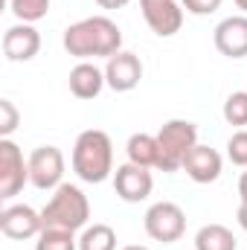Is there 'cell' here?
<instances>
[{"mask_svg": "<svg viewBox=\"0 0 247 250\" xmlns=\"http://www.w3.org/2000/svg\"><path fill=\"white\" fill-rule=\"evenodd\" d=\"M157 137V169L160 172H178L184 169L186 154L198 146V125L189 120H169L154 134Z\"/></svg>", "mask_w": 247, "mask_h": 250, "instance_id": "cell-4", "label": "cell"}, {"mask_svg": "<svg viewBox=\"0 0 247 250\" xmlns=\"http://www.w3.org/2000/svg\"><path fill=\"white\" fill-rule=\"evenodd\" d=\"M102 9H123V6H128L131 0H96Z\"/></svg>", "mask_w": 247, "mask_h": 250, "instance_id": "cell-25", "label": "cell"}, {"mask_svg": "<svg viewBox=\"0 0 247 250\" xmlns=\"http://www.w3.org/2000/svg\"><path fill=\"white\" fill-rule=\"evenodd\" d=\"M236 236L224 224H204L195 233V250H236Z\"/></svg>", "mask_w": 247, "mask_h": 250, "instance_id": "cell-17", "label": "cell"}, {"mask_svg": "<svg viewBox=\"0 0 247 250\" xmlns=\"http://www.w3.org/2000/svg\"><path fill=\"white\" fill-rule=\"evenodd\" d=\"M79 250H117V233L111 224H90L79 236Z\"/></svg>", "mask_w": 247, "mask_h": 250, "instance_id": "cell-18", "label": "cell"}, {"mask_svg": "<svg viewBox=\"0 0 247 250\" xmlns=\"http://www.w3.org/2000/svg\"><path fill=\"white\" fill-rule=\"evenodd\" d=\"M114 189L117 195L123 198L125 204H140L151 195L154 189V178L145 166H137V163H123L117 166L114 172Z\"/></svg>", "mask_w": 247, "mask_h": 250, "instance_id": "cell-10", "label": "cell"}, {"mask_svg": "<svg viewBox=\"0 0 247 250\" xmlns=\"http://www.w3.org/2000/svg\"><path fill=\"white\" fill-rule=\"evenodd\" d=\"M21 123V114L12 99H0V137H12V131Z\"/></svg>", "mask_w": 247, "mask_h": 250, "instance_id": "cell-23", "label": "cell"}, {"mask_svg": "<svg viewBox=\"0 0 247 250\" xmlns=\"http://www.w3.org/2000/svg\"><path fill=\"white\" fill-rule=\"evenodd\" d=\"M41 50V35L32 23H15L3 32V56L6 62H32Z\"/></svg>", "mask_w": 247, "mask_h": 250, "instance_id": "cell-11", "label": "cell"}, {"mask_svg": "<svg viewBox=\"0 0 247 250\" xmlns=\"http://www.w3.org/2000/svg\"><path fill=\"white\" fill-rule=\"evenodd\" d=\"M184 169H186V175H189L195 184H215V181L221 178L224 160H221V154H218L215 148L198 143V146L186 154Z\"/></svg>", "mask_w": 247, "mask_h": 250, "instance_id": "cell-14", "label": "cell"}, {"mask_svg": "<svg viewBox=\"0 0 247 250\" xmlns=\"http://www.w3.org/2000/svg\"><path fill=\"white\" fill-rule=\"evenodd\" d=\"M145 233L154 239V242H163V245H172V242H181L186 233V212L175 204V201H157L148 207L145 218Z\"/></svg>", "mask_w": 247, "mask_h": 250, "instance_id": "cell-5", "label": "cell"}, {"mask_svg": "<svg viewBox=\"0 0 247 250\" xmlns=\"http://www.w3.org/2000/svg\"><path fill=\"white\" fill-rule=\"evenodd\" d=\"M64 178V154L59 146H38L29 154V184L41 192L59 189Z\"/></svg>", "mask_w": 247, "mask_h": 250, "instance_id": "cell-7", "label": "cell"}, {"mask_svg": "<svg viewBox=\"0 0 247 250\" xmlns=\"http://www.w3.org/2000/svg\"><path fill=\"white\" fill-rule=\"evenodd\" d=\"M41 230H44L41 212H35L29 204H9L0 212V233L6 239L26 242V239H38Z\"/></svg>", "mask_w": 247, "mask_h": 250, "instance_id": "cell-8", "label": "cell"}, {"mask_svg": "<svg viewBox=\"0 0 247 250\" xmlns=\"http://www.w3.org/2000/svg\"><path fill=\"white\" fill-rule=\"evenodd\" d=\"M140 9L151 32L160 38L178 35L184 26V6L178 0H140Z\"/></svg>", "mask_w": 247, "mask_h": 250, "instance_id": "cell-9", "label": "cell"}, {"mask_svg": "<svg viewBox=\"0 0 247 250\" xmlns=\"http://www.w3.org/2000/svg\"><path fill=\"white\" fill-rule=\"evenodd\" d=\"M215 50L227 59H245L247 56V15L224 18L212 32Z\"/></svg>", "mask_w": 247, "mask_h": 250, "instance_id": "cell-12", "label": "cell"}, {"mask_svg": "<svg viewBox=\"0 0 247 250\" xmlns=\"http://www.w3.org/2000/svg\"><path fill=\"white\" fill-rule=\"evenodd\" d=\"M73 172L84 184H102L114 175V143L102 128H87L76 137Z\"/></svg>", "mask_w": 247, "mask_h": 250, "instance_id": "cell-2", "label": "cell"}, {"mask_svg": "<svg viewBox=\"0 0 247 250\" xmlns=\"http://www.w3.org/2000/svg\"><path fill=\"white\" fill-rule=\"evenodd\" d=\"M239 198H242V204H247V169L242 172V178H239Z\"/></svg>", "mask_w": 247, "mask_h": 250, "instance_id": "cell-27", "label": "cell"}, {"mask_svg": "<svg viewBox=\"0 0 247 250\" xmlns=\"http://www.w3.org/2000/svg\"><path fill=\"white\" fill-rule=\"evenodd\" d=\"M224 120L236 128H245L247 125V90H236L227 96L224 102Z\"/></svg>", "mask_w": 247, "mask_h": 250, "instance_id": "cell-21", "label": "cell"}, {"mask_svg": "<svg viewBox=\"0 0 247 250\" xmlns=\"http://www.w3.org/2000/svg\"><path fill=\"white\" fill-rule=\"evenodd\" d=\"M29 184V160L9 137H0V198L9 201Z\"/></svg>", "mask_w": 247, "mask_h": 250, "instance_id": "cell-6", "label": "cell"}, {"mask_svg": "<svg viewBox=\"0 0 247 250\" xmlns=\"http://www.w3.org/2000/svg\"><path fill=\"white\" fill-rule=\"evenodd\" d=\"M70 93L76 99H96L102 93V87L108 84L105 82V70H99L96 64L90 62H79L70 70Z\"/></svg>", "mask_w": 247, "mask_h": 250, "instance_id": "cell-15", "label": "cell"}, {"mask_svg": "<svg viewBox=\"0 0 247 250\" xmlns=\"http://www.w3.org/2000/svg\"><path fill=\"white\" fill-rule=\"evenodd\" d=\"M64 50L82 62L87 59H111L123 50V32L120 26L105 18V15H93L84 21H76L64 29L62 38Z\"/></svg>", "mask_w": 247, "mask_h": 250, "instance_id": "cell-1", "label": "cell"}, {"mask_svg": "<svg viewBox=\"0 0 247 250\" xmlns=\"http://www.w3.org/2000/svg\"><path fill=\"white\" fill-rule=\"evenodd\" d=\"M233 3H236V6H239V9L247 15V0H233Z\"/></svg>", "mask_w": 247, "mask_h": 250, "instance_id": "cell-28", "label": "cell"}, {"mask_svg": "<svg viewBox=\"0 0 247 250\" xmlns=\"http://www.w3.org/2000/svg\"><path fill=\"white\" fill-rule=\"evenodd\" d=\"M227 157L233 166L247 169V128H239L230 140H227Z\"/></svg>", "mask_w": 247, "mask_h": 250, "instance_id": "cell-22", "label": "cell"}, {"mask_svg": "<svg viewBox=\"0 0 247 250\" xmlns=\"http://www.w3.org/2000/svg\"><path fill=\"white\" fill-rule=\"evenodd\" d=\"M181 6H184L189 15H198V18H204V15H212V12H218V9H221V0H181Z\"/></svg>", "mask_w": 247, "mask_h": 250, "instance_id": "cell-24", "label": "cell"}, {"mask_svg": "<svg viewBox=\"0 0 247 250\" xmlns=\"http://www.w3.org/2000/svg\"><path fill=\"white\" fill-rule=\"evenodd\" d=\"M236 221H239V227L247 233V204H239V212H236Z\"/></svg>", "mask_w": 247, "mask_h": 250, "instance_id": "cell-26", "label": "cell"}, {"mask_svg": "<svg viewBox=\"0 0 247 250\" xmlns=\"http://www.w3.org/2000/svg\"><path fill=\"white\" fill-rule=\"evenodd\" d=\"M50 3L53 0H9V9L21 23H35V21L47 18Z\"/></svg>", "mask_w": 247, "mask_h": 250, "instance_id": "cell-20", "label": "cell"}, {"mask_svg": "<svg viewBox=\"0 0 247 250\" xmlns=\"http://www.w3.org/2000/svg\"><path fill=\"white\" fill-rule=\"evenodd\" d=\"M123 250H148V248H143V245H128V248H123Z\"/></svg>", "mask_w": 247, "mask_h": 250, "instance_id": "cell-29", "label": "cell"}, {"mask_svg": "<svg viewBox=\"0 0 247 250\" xmlns=\"http://www.w3.org/2000/svg\"><path fill=\"white\" fill-rule=\"evenodd\" d=\"M44 227H62V230H84L90 221V201L76 184H62L53 189V198L41 209Z\"/></svg>", "mask_w": 247, "mask_h": 250, "instance_id": "cell-3", "label": "cell"}, {"mask_svg": "<svg viewBox=\"0 0 247 250\" xmlns=\"http://www.w3.org/2000/svg\"><path fill=\"white\" fill-rule=\"evenodd\" d=\"M128 163H137V166H145V169H157V137L154 134H131L128 137Z\"/></svg>", "mask_w": 247, "mask_h": 250, "instance_id": "cell-16", "label": "cell"}, {"mask_svg": "<svg viewBox=\"0 0 247 250\" xmlns=\"http://www.w3.org/2000/svg\"><path fill=\"white\" fill-rule=\"evenodd\" d=\"M35 250H79V239L73 230L44 227L35 239Z\"/></svg>", "mask_w": 247, "mask_h": 250, "instance_id": "cell-19", "label": "cell"}, {"mask_svg": "<svg viewBox=\"0 0 247 250\" xmlns=\"http://www.w3.org/2000/svg\"><path fill=\"white\" fill-rule=\"evenodd\" d=\"M140 79H143V62H140L134 53L120 50L117 56H111L108 64H105V82H108V87L117 90V93L134 90V87L140 84Z\"/></svg>", "mask_w": 247, "mask_h": 250, "instance_id": "cell-13", "label": "cell"}]
</instances>
